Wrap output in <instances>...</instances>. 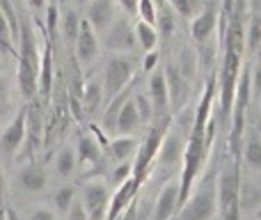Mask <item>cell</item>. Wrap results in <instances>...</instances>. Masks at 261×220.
I'll return each mask as SVG.
<instances>
[{
    "instance_id": "f1b7e54d",
    "label": "cell",
    "mask_w": 261,
    "mask_h": 220,
    "mask_svg": "<svg viewBox=\"0 0 261 220\" xmlns=\"http://www.w3.org/2000/svg\"><path fill=\"white\" fill-rule=\"evenodd\" d=\"M73 200H76V190H73V186H62V188H58L55 195H53L55 209H58L60 213H67V209L73 204Z\"/></svg>"
},
{
    "instance_id": "7bdbcfd3",
    "label": "cell",
    "mask_w": 261,
    "mask_h": 220,
    "mask_svg": "<svg viewBox=\"0 0 261 220\" xmlns=\"http://www.w3.org/2000/svg\"><path fill=\"white\" fill-rule=\"evenodd\" d=\"M73 3H76L78 7H87V3H90V0H73Z\"/></svg>"
},
{
    "instance_id": "8992f818",
    "label": "cell",
    "mask_w": 261,
    "mask_h": 220,
    "mask_svg": "<svg viewBox=\"0 0 261 220\" xmlns=\"http://www.w3.org/2000/svg\"><path fill=\"white\" fill-rule=\"evenodd\" d=\"M25 115H28V108H21L16 112V117L7 124V129L3 131V135H0V152L5 156L18 154V149L25 142Z\"/></svg>"
},
{
    "instance_id": "1f68e13d",
    "label": "cell",
    "mask_w": 261,
    "mask_h": 220,
    "mask_svg": "<svg viewBox=\"0 0 261 220\" xmlns=\"http://www.w3.org/2000/svg\"><path fill=\"white\" fill-rule=\"evenodd\" d=\"M135 16L151 23V26H156V0H138V12H135Z\"/></svg>"
},
{
    "instance_id": "8d00e7d4",
    "label": "cell",
    "mask_w": 261,
    "mask_h": 220,
    "mask_svg": "<svg viewBox=\"0 0 261 220\" xmlns=\"http://www.w3.org/2000/svg\"><path fill=\"white\" fill-rule=\"evenodd\" d=\"M156 64H158V48L147 51V53H144V64H142V69L149 74L153 67H156Z\"/></svg>"
},
{
    "instance_id": "836d02e7",
    "label": "cell",
    "mask_w": 261,
    "mask_h": 220,
    "mask_svg": "<svg viewBox=\"0 0 261 220\" xmlns=\"http://www.w3.org/2000/svg\"><path fill=\"white\" fill-rule=\"evenodd\" d=\"M64 220H87V211H85V207H83V202H76L73 200V204L67 209V213H64Z\"/></svg>"
},
{
    "instance_id": "5bb4252c",
    "label": "cell",
    "mask_w": 261,
    "mask_h": 220,
    "mask_svg": "<svg viewBox=\"0 0 261 220\" xmlns=\"http://www.w3.org/2000/svg\"><path fill=\"white\" fill-rule=\"evenodd\" d=\"M179 209V181H167L156 200L151 220H170Z\"/></svg>"
},
{
    "instance_id": "7402d4cb",
    "label": "cell",
    "mask_w": 261,
    "mask_h": 220,
    "mask_svg": "<svg viewBox=\"0 0 261 220\" xmlns=\"http://www.w3.org/2000/svg\"><path fill=\"white\" fill-rule=\"evenodd\" d=\"M138 149V140L133 138V135H117V138L110 142V152H113L115 161H126L130 154Z\"/></svg>"
},
{
    "instance_id": "3957f363",
    "label": "cell",
    "mask_w": 261,
    "mask_h": 220,
    "mask_svg": "<svg viewBox=\"0 0 261 220\" xmlns=\"http://www.w3.org/2000/svg\"><path fill=\"white\" fill-rule=\"evenodd\" d=\"M216 213L218 188L213 177H206V181L195 190V195H188V200L179 207V218L176 220H211Z\"/></svg>"
},
{
    "instance_id": "4316f807",
    "label": "cell",
    "mask_w": 261,
    "mask_h": 220,
    "mask_svg": "<svg viewBox=\"0 0 261 220\" xmlns=\"http://www.w3.org/2000/svg\"><path fill=\"white\" fill-rule=\"evenodd\" d=\"M12 51H14V35H12L7 16H5L3 7H0V53L9 55Z\"/></svg>"
},
{
    "instance_id": "d590c367",
    "label": "cell",
    "mask_w": 261,
    "mask_h": 220,
    "mask_svg": "<svg viewBox=\"0 0 261 220\" xmlns=\"http://www.w3.org/2000/svg\"><path fill=\"white\" fill-rule=\"evenodd\" d=\"M46 26H48V32L53 35L55 28H58V3H48V7H46Z\"/></svg>"
},
{
    "instance_id": "f35d334b",
    "label": "cell",
    "mask_w": 261,
    "mask_h": 220,
    "mask_svg": "<svg viewBox=\"0 0 261 220\" xmlns=\"http://www.w3.org/2000/svg\"><path fill=\"white\" fill-rule=\"evenodd\" d=\"M117 3L122 5V9L128 16H135V12H138V0H117Z\"/></svg>"
},
{
    "instance_id": "83f0119b",
    "label": "cell",
    "mask_w": 261,
    "mask_h": 220,
    "mask_svg": "<svg viewBox=\"0 0 261 220\" xmlns=\"http://www.w3.org/2000/svg\"><path fill=\"white\" fill-rule=\"evenodd\" d=\"M133 101H135V108H138L140 121H142V124L151 121L153 119V106H151V99H149L147 92H135Z\"/></svg>"
},
{
    "instance_id": "5b68a950",
    "label": "cell",
    "mask_w": 261,
    "mask_h": 220,
    "mask_svg": "<svg viewBox=\"0 0 261 220\" xmlns=\"http://www.w3.org/2000/svg\"><path fill=\"white\" fill-rule=\"evenodd\" d=\"M167 124H170V119L163 117L156 126H151V131H149V135L144 138V142L138 144L140 152H138V163L133 165V175L147 177L149 165H151L158 156V149H161V142H163V135H165V131H167Z\"/></svg>"
},
{
    "instance_id": "ac0fdd59",
    "label": "cell",
    "mask_w": 261,
    "mask_h": 220,
    "mask_svg": "<svg viewBox=\"0 0 261 220\" xmlns=\"http://www.w3.org/2000/svg\"><path fill=\"white\" fill-rule=\"evenodd\" d=\"M18 181H21V186L25 190H30V193H39V190L46 188V184H48V177H46V172L41 170L39 165H25L21 172H18Z\"/></svg>"
},
{
    "instance_id": "8fae6325",
    "label": "cell",
    "mask_w": 261,
    "mask_h": 220,
    "mask_svg": "<svg viewBox=\"0 0 261 220\" xmlns=\"http://www.w3.org/2000/svg\"><path fill=\"white\" fill-rule=\"evenodd\" d=\"M85 21L90 23L96 35L106 32L110 23L115 21V0H90L87 3Z\"/></svg>"
},
{
    "instance_id": "2e32d148",
    "label": "cell",
    "mask_w": 261,
    "mask_h": 220,
    "mask_svg": "<svg viewBox=\"0 0 261 220\" xmlns=\"http://www.w3.org/2000/svg\"><path fill=\"white\" fill-rule=\"evenodd\" d=\"M151 76H149V99H151L153 106V115H163L165 108L170 106V94H167V81H165V74L161 69H151Z\"/></svg>"
},
{
    "instance_id": "4dcf8cb0",
    "label": "cell",
    "mask_w": 261,
    "mask_h": 220,
    "mask_svg": "<svg viewBox=\"0 0 261 220\" xmlns=\"http://www.w3.org/2000/svg\"><path fill=\"white\" fill-rule=\"evenodd\" d=\"M176 69L181 71V76H184L186 81H190V78H193V74H195V53H193V51H188V48L181 51Z\"/></svg>"
},
{
    "instance_id": "f6af8a7d",
    "label": "cell",
    "mask_w": 261,
    "mask_h": 220,
    "mask_svg": "<svg viewBox=\"0 0 261 220\" xmlns=\"http://www.w3.org/2000/svg\"><path fill=\"white\" fill-rule=\"evenodd\" d=\"M259 92H261V87H259ZM259 108H261V96H259Z\"/></svg>"
},
{
    "instance_id": "277c9868",
    "label": "cell",
    "mask_w": 261,
    "mask_h": 220,
    "mask_svg": "<svg viewBox=\"0 0 261 220\" xmlns=\"http://www.w3.org/2000/svg\"><path fill=\"white\" fill-rule=\"evenodd\" d=\"M133 78V60L126 53H117L106 62L103 71V92L106 99H113L115 94H119L122 90H126V85Z\"/></svg>"
},
{
    "instance_id": "44dd1931",
    "label": "cell",
    "mask_w": 261,
    "mask_h": 220,
    "mask_svg": "<svg viewBox=\"0 0 261 220\" xmlns=\"http://www.w3.org/2000/svg\"><path fill=\"white\" fill-rule=\"evenodd\" d=\"M101 156V144L99 140H94L92 135H85V138H81V142H78V149H76V158L81 163H96Z\"/></svg>"
},
{
    "instance_id": "d6a6232c",
    "label": "cell",
    "mask_w": 261,
    "mask_h": 220,
    "mask_svg": "<svg viewBox=\"0 0 261 220\" xmlns=\"http://www.w3.org/2000/svg\"><path fill=\"white\" fill-rule=\"evenodd\" d=\"M130 175H133V165H130V163H124V161H122V165H117V167L113 170V175H110V181L119 186L122 181H126Z\"/></svg>"
},
{
    "instance_id": "d4e9b609",
    "label": "cell",
    "mask_w": 261,
    "mask_h": 220,
    "mask_svg": "<svg viewBox=\"0 0 261 220\" xmlns=\"http://www.w3.org/2000/svg\"><path fill=\"white\" fill-rule=\"evenodd\" d=\"M243 154H245L248 165H252L254 170H261V135L259 133H250Z\"/></svg>"
},
{
    "instance_id": "ab89813d",
    "label": "cell",
    "mask_w": 261,
    "mask_h": 220,
    "mask_svg": "<svg viewBox=\"0 0 261 220\" xmlns=\"http://www.w3.org/2000/svg\"><path fill=\"white\" fill-rule=\"evenodd\" d=\"M3 220H21V218H18V213L14 211V209H5V213H3Z\"/></svg>"
},
{
    "instance_id": "30bf717a",
    "label": "cell",
    "mask_w": 261,
    "mask_h": 220,
    "mask_svg": "<svg viewBox=\"0 0 261 220\" xmlns=\"http://www.w3.org/2000/svg\"><path fill=\"white\" fill-rule=\"evenodd\" d=\"M73 48H76V58L81 64L94 62L96 53H99V37H96V32L92 30V26L85 21V18H81V28H78Z\"/></svg>"
},
{
    "instance_id": "52a82bcc",
    "label": "cell",
    "mask_w": 261,
    "mask_h": 220,
    "mask_svg": "<svg viewBox=\"0 0 261 220\" xmlns=\"http://www.w3.org/2000/svg\"><path fill=\"white\" fill-rule=\"evenodd\" d=\"M106 46L113 53H128L135 48V32L124 18H115L106 30Z\"/></svg>"
},
{
    "instance_id": "d6986e66",
    "label": "cell",
    "mask_w": 261,
    "mask_h": 220,
    "mask_svg": "<svg viewBox=\"0 0 261 220\" xmlns=\"http://www.w3.org/2000/svg\"><path fill=\"white\" fill-rule=\"evenodd\" d=\"M133 32H135V44H140V48H142L144 53H147V51L158 48L161 37H158L156 26H151V23L138 18V21H135V26H133Z\"/></svg>"
},
{
    "instance_id": "e0dca14e",
    "label": "cell",
    "mask_w": 261,
    "mask_h": 220,
    "mask_svg": "<svg viewBox=\"0 0 261 220\" xmlns=\"http://www.w3.org/2000/svg\"><path fill=\"white\" fill-rule=\"evenodd\" d=\"M163 74H165V81H167V94H170V101H172V104H179V101L186 96V90H188V81L181 76V71L176 69L174 62L167 64Z\"/></svg>"
},
{
    "instance_id": "4fadbf2b",
    "label": "cell",
    "mask_w": 261,
    "mask_h": 220,
    "mask_svg": "<svg viewBox=\"0 0 261 220\" xmlns=\"http://www.w3.org/2000/svg\"><path fill=\"white\" fill-rule=\"evenodd\" d=\"M216 23H218V9L213 7V5L202 7L190 18V35H193V39L197 41V44H204V41L211 37Z\"/></svg>"
},
{
    "instance_id": "ba28073f",
    "label": "cell",
    "mask_w": 261,
    "mask_h": 220,
    "mask_svg": "<svg viewBox=\"0 0 261 220\" xmlns=\"http://www.w3.org/2000/svg\"><path fill=\"white\" fill-rule=\"evenodd\" d=\"M83 207L87 211V220L106 218V211H108V188H106V184H101V181L87 184L83 190Z\"/></svg>"
},
{
    "instance_id": "f546056e",
    "label": "cell",
    "mask_w": 261,
    "mask_h": 220,
    "mask_svg": "<svg viewBox=\"0 0 261 220\" xmlns=\"http://www.w3.org/2000/svg\"><path fill=\"white\" fill-rule=\"evenodd\" d=\"M167 3H170V7L184 18H193L195 14L199 12L197 0H167Z\"/></svg>"
},
{
    "instance_id": "ee69618b",
    "label": "cell",
    "mask_w": 261,
    "mask_h": 220,
    "mask_svg": "<svg viewBox=\"0 0 261 220\" xmlns=\"http://www.w3.org/2000/svg\"><path fill=\"white\" fill-rule=\"evenodd\" d=\"M50 3H62L64 5V3H69V0H50Z\"/></svg>"
},
{
    "instance_id": "b9f144b4",
    "label": "cell",
    "mask_w": 261,
    "mask_h": 220,
    "mask_svg": "<svg viewBox=\"0 0 261 220\" xmlns=\"http://www.w3.org/2000/svg\"><path fill=\"white\" fill-rule=\"evenodd\" d=\"M30 5L35 9H41V7H46V0H30Z\"/></svg>"
},
{
    "instance_id": "603a6c76",
    "label": "cell",
    "mask_w": 261,
    "mask_h": 220,
    "mask_svg": "<svg viewBox=\"0 0 261 220\" xmlns=\"http://www.w3.org/2000/svg\"><path fill=\"white\" fill-rule=\"evenodd\" d=\"M78 165V158H76V149L73 147H62L58 152V158H55V172L60 177H69Z\"/></svg>"
},
{
    "instance_id": "7c38bea8",
    "label": "cell",
    "mask_w": 261,
    "mask_h": 220,
    "mask_svg": "<svg viewBox=\"0 0 261 220\" xmlns=\"http://www.w3.org/2000/svg\"><path fill=\"white\" fill-rule=\"evenodd\" d=\"M142 126L140 121V115H138V108H135V101H133V94H128L124 99V104L119 106V112H117V119H115V135H135Z\"/></svg>"
},
{
    "instance_id": "9a60e30c",
    "label": "cell",
    "mask_w": 261,
    "mask_h": 220,
    "mask_svg": "<svg viewBox=\"0 0 261 220\" xmlns=\"http://www.w3.org/2000/svg\"><path fill=\"white\" fill-rule=\"evenodd\" d=\"M184 149H186V138L179 133V131H165L163 135V142H161V149H158V161L163 163L165 167L174 165L176 161L184 158Z\"/></svg>"
},
{
    "instance_id": "cb8c5ba5",
    "label": "cell",
    "mask_w": 261,
    "mask_h": 220,
    "mask_svg": "<svg viewBox=\"0 0 261 220\" xmlns=\"http://www.w3.org/2000/svg\"><path fill=\"white\" fill-rule=\"evenodd\" d=\"M101 83L99 81H90L87 85H83V94H81V99H83V104H85V108L87 112H96L99 110V106H101Z\"/></svg>"
},
{
    "instance_id": "e575fe53",
    "label": "cell",
    "mask_w": 261,
    "mask_h": 220,
    "mask_svg": "<svg viewBox=\"0 0 261 220\" xmlns=\"http://www.w3.org/2000/svg\"><path fill=\"white\" fill-rule=\"evenodd\" d=\"M9 106V81L5 76H0V117L5 115Z\"/></svg>"
},
{
    "instance_id": "ffe728a7",
    "label": "cell",
    "mask_w": 261,
    "mask_h": 220,
    "mask_svg": "<svg viewBox=\"0 0 261 220\" xmlns=\"http://www.w3.org/2000/svg\"><path fill=\"white\" fill-rule=\"evenodd\" d=\"M50 85H53V53H50V46H46L39 58V83H37V92H41V96H48Z\"/></svg>"
},
{
    "instance_id": "9c48e42d",
    "label": "cell",
    "mask_w": 261,
    "mask_h": 220,
    "mask_svg": "<svg viewBox=\"0 0 261 220\" xmlns=\"http://www.w3.org/2000/svg\"><path fill=\"white\" fill-rule=\"evenodd\" d=\"M144 177H138V175H130L126 181L119 184V190L115 193L113 202H108V211H106V220H117V216L128 207L130 202L135 200L140 190V184H142Z\"/></svg>"
},
{
    "instance_id": "74e56055",
    "label": "cell",
    "mask_w": 261,
    "mask_h": 220,
    "mask_svg": "<svg viewBox=\"0 0 261 220\" xmlns=\"http://www.w3.org/2000/svg\"><path fill=\"white\" fill-rule=\"evenodd\" d=\"M28 220H55V216L48 209H35V211L28 216Z\"/></svg>"
},
{
    "instance_id": "6da1fadb",
    "label": "cell",
    "mask_w": 261,
    "mask_h": 220,
    "mask_svg": "<svg viewBox=\"0 0 261 220\" xmlns=\"http://www.w3.org/2000/svg\"><path fill=\"white\" fill-rule=\"evenodd\" d=\"M18 60H16V83L21 90L23 99H35L37 94V83H39V48H37V39L32 32L30 23L21 21L18 23Z\"/></svg>"
},
{
    "instance_id": "bcb514c9",
    "label": "cell",
    "mask_w": 261,
    "mask_h": 220,
    "mask_svg": "<svg viewBox=\"0 0 261 220\" xmlns=\"http://www.w3.org/2000/svg\"><path fill=\"white\" fill-rule=\"evenodd\" d=\"M0 71H3V62H0Z\"/></svg>"
},
{
    "instance_id": "60d3db41",
    "label": "cell",
    "mask_w": 261,
    "mask_h": 220,
    "mask_svg": "<svg viewBox=\"0 0 261 220\" xmlns=\"http://www.w3.org/2000/svg\"><path fill=\"white\" fill-rule=\"evenodd\" d=\"M5 204V175L3 170H0V207Z\"/></svg>"
},
{
    "instance_id": "484cf974",
    "label": "cell",
    "mask_w": 261,
    "mask_h": 220,
    "mask_svg": "<svg viewBox=\"0 0 261 220\" xmlns=\"http://www.w3.org/2000/svg\"><path fill=\"white\" fill-rule=\"evenodd\" d=\"M78 28H81V18H78V14L73 12V9L64 12V16H62V32H64V39H67L71 46H73V41H76Z\"/></svg>"
},
{
    "instance_id": "7a4b0ae2",
    "label": "cell",
    "mask_w": 261,
    "mask_h": 220,
    "mask_svg": "<svg viewBox=\"0 0 261 220\" xmlns=\"http://www.w3.org/2000/svg\"><path fill=\"white\" fill-rule=\"evenodd\" d=\"M218 188V211L222 220H241V167L239 161H231L220 172L216 181Z\"/></svg>"
}]
</instances>
